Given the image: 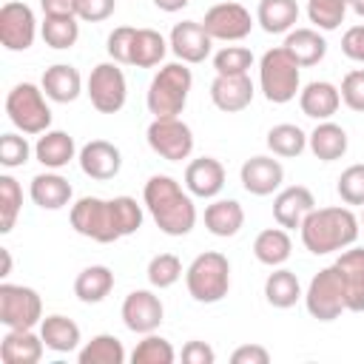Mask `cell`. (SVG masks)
<instances>
[{
	"label": "cell",
	"instance_id": "obj_1",
	"mask_svg": "<svg viewBox=\"0 0 364 364\" xmlns=\"http://www.w3.org/2000/svg\"><path fill=\"white\" fill-rule=\"evenodd\" d=\"M142 202L165 236H188L196 225V205L173 176H151L142 188Z\"/></svg>",
	"mask_w": 364,
	"mask_h": 364
},
{
	"label": "cell",
	"instance_id": "obj_2",
	"mask_svg": "<svg viewBox=\"0 0 364 364\" xmlns=\"http://www.w3.org/2000/svg\"><path fill=\"white\" fill-rule=\"evenodd\" d=\"M299 230H301V245L313 256H327L355 245L361 222L350 208L333 205V208H313Z\"/></svg>",
	"mask_w": 364,
	"mask_h": 364
},
{
	"label": "cell",
	"instance_id": "obj_3",
	"mask_svg": "<svg viewBox=\"0 0 364 364\" xmlns=\"http://www.w3.org/2000/svg\"><path fill=\"white\" fill-rule=\"evenodd\" d=\"M185 284L193 301L199 304H216L228 296L230 290V262L219 250H205L199 253L188 270H185Z\"/></svg>",
	"mask_w": 364,
	"mask_h": 364
},
{
	"label": "cell",
	"instance_id": "obj_4",
	"mask_svg": "<svg viewBox=\"0 0 364 364\" xmlns=\"http://www.w3.org/2000/svg\"><path fill=\"white\" fill-rule=\"evenodd\" d=\"M191 85H193V74H191L188 63L162 65L148 85V97H145L148 111L154 117H179L185 111Z\"/></svg>",
	"mask_w": 364,
	"mask_h": 364
},
{
	"label": "cell",
	"instance_id": "obj_5",
	"mask_svg": "<svg viewBox=\"0 0 364 364\" xmlns=\"http://www.w3.org/2000/svg\"><path fill=\"white\" fill-rule=\"evenodd\" d=\"M299 85H301V65L284 51V46L267 48L259 60V88L264 100L273 105H284L296 100V94L301 91Z\"/></svg>",
	"mask_w": 364,
	"mask_h": 364
},
{
	"label": "cell",
	"instance_id": "obj_6",
	"mask_svg": "<svg viewBox=\"0 0 364 364\" xmlns=\"http://www.w3.org/2000/svg\"><path fill=\"white\" fill-rule=\"evenodd\" d=\"M6 114L11 125L23 134H46L51 125V108L46 91L34 82H17L6 97Z\"/></svg>",
	"mask_w": 364,
	"mask_h": 364
},
{
	"label": "cell",
	"instance_id": "obj_7",
	"mask_svg": "<svg viewBox=\"0 0 364 364\" xmlns=\"http://www.w3.org/2000/svg\"><path fill=\"white\" fill-rule=\"evenodd\" d=\"M304 304H307V313L318 321H333L347 310V293H344V282L336 264L318 270L310 279Z\"/></svg>",
	"mask_w": 364,
	"mask_h": 364
},
{
	"label": "cell",
	"instance_id": "obj_8",
	"mask_svg": "<svg viewBox=\"0 0 364 364\" xmlns=\"http://www.w3.org/2000/svg\"><path fill=\"white\" fill-rule=\"evenodd\" d=\"M71 228L80 236L94 239L100 245H111L119 239L117 225H114L111 199H100V196H82L71 205Z\"/></svg>",
	"mask_w": 364,
	"mask_h": 364
},
{
	"label": "cell",
	"instance_id": "obj_9",
	"mask_svg": "<svg viewBox=\"0 0 364 364\" xmlns=\"http://www.w3.org/2000/svg\"><path fill=\"white\" fill-rule=\"evenodd\" d=\"M0 321L6 330H34L43 321V299L26 284H0Z\"/></svg>",
	"mask_w": 364,
	"mask_h": 364
},
{
	"label": "cell",
	"instance_id": "obj_10",
	"mask_svg": "<svg viewBox=\"0 0 364 364\" xmlns=\"http://www.w3.org/2000/svg\"><path fill=\"white\" fill-rule=\"evenodd\" d=\"M85 94L100 114H117L128 100V82L119 63H100L91 68Z\"/></svg>",
	"mask_w": 364,
	"mask_h": 364
},
{
	"label": "cell",
	"instance_id": "obj_11",
	"mask_svg": "<svg viewBox=\"0 0 364 364\" xmlns=\"http://www.w3.org/2000/svg\"><path fill=\"white\" fill-rule=\"evenodd\" d=\"M145 139L151 151L168 162H182L193 151V131L179 117H154V122L145 131Z\"/></svg>",
	"mask_w": 364,
	"mask_h": 364
},
{
	"label": "cell",
	"instance_id": "obj_12",
	"mask_svg": "<svg viewBox=\"0 0 364 364\" xmlns=\"http://www.w3.org/2000/svg\"><path fill=\"white\" fill-rule=\"evenodd\" d=\"M202 26L213 40L236 43V40H245L250 34L253 17L242 3H216L205 11Z\"/></svg>",
	"mask_w": 364,
	"mask_h": 364
},
{
	"label": "cell",
	"instance_id": "obj_13",
	"mask_svg": "<svg viewBox=\"0 0 364 364\" xmlns=\"http://www.w3.org/2000/svg\"><path fill=\"white\" fill-rule=\"evenodd\" d=\"M37 34V20L34 11L20 3V0H9L0 9V43L6 51H26L31 48Z\"/></svg>",
	"mask_w": 364,
	"mask_h": 364
},
{
	"label": "cell",
	"instance_id": "obj_14",
	"mask_svg": "<svg viewBox=\"0 0 364 364\" xmlns=\"http://www.w3.org/2000/svg\"><path fill=\"white\" fill-rule=\"evenodd\" d=\"M165 318L162 299L154 290H131L122 301V321L131 333H156V327Z\"/></svg>",
	"mask_w": 364,
	"mask_h": 364
},
{
	"label": "cell",
	"instance_id": "obj_15",
	"mask_svg": "<svg viewBox=\"0 0 364 364\" xmlns=\"http://www.w3.org/2000/svg\"><path fill=\"white\" fill-rule=\"evenodd\" d=\"M171 51L179 57V63H188V65H196V63H205L210 57V46H213V37L205 31V26L199 20H182L171 28V40H168Z\"/></svg>",
	"mask_w": 364,
	"mask_h": 364
},
{
	"label": "cell",
	"instance_id": "obj_16",
	"mask_svg": "<svg viewBox=\"0 0 364 364\" xmlns=\"http://www.w3.org/2000/svg\"><path fill=\"white\" fill-rule=\"evenodd\" d=\"M77 162H80V171L97 182H108L119 173L122 168V154L114 142L108 139H91L80 148L77 154Z\"/></svg>",
	"mask_w": 364,
	"mask_h": 364
},
{
	"label": "cell",
	"instance_id": "obj_17",
	"mask_svg": "<svg viewBox=\"0 0 364 364\" xmlns=\"http://www.w3.org/2000/svg\"><path fill=\"white\" fill-rule=\"evenodd\" d=\"M253 80L247 74H216L210 82V100L225 114H239L253 102Z\"/></svg>",
	"mask_w": 364,
	"mask_h": 364
},
{
	"label": "cell",
	"instance_id": "obj_18",
	"mask_svg": "<svg viewBox=\"0 0 364 364\" xmlns=\"http://www.w3.org/2000/svg\"><path fill=\"white\" fill-rule=\"evenodd\" d=\"M239 179H242V188L247 193H253V196H270L273 191L282 188L284 168L273 156H250V159L242 162Z\"/></svg>",
	"mask_w": 364,
	"mask_h": 364
},
{
	"label": "cell",
	"instance_id": "obj_19",
	"mask_svg": "<svg viewBox=\"0 0 364 364\" xmlns=\"http://www.w3.org/2000/svg\"><path fill=\"white\" fill-rule=\"evenodd\" d=\"M313 208H316L313 191L304 188V185H290V188H282L276 193V199H273V219L284 230H296V228H301L304 216Z\"/></svg>",
	"mask_w": 364,
	"mask_h": 364
},
{
	"label": "cell",
	"instance_id": "obj_20",
	"mask_svg": "<svg viewBox=\"0 0 364 364\" xmlns=\"http://www.w3.org/2000/svg\"><path fill=\"white\" fill-rule=\"evenodd\" d=\"M185 188L191 196L199 199H213L225 188V165L213 156H199L191 159L185 168Z\"/></svg>",
	"mask_w": 364,
	"mask_h": 364
},
{
	"label": "cell",
	"instance_id": "obj_21",
	"mask_svg": "<svg viewBox=\"0 0 364 364\" xmlns=\"http://www.w3.org/2000/svg\"><path fill=\"white\" fill-rule=\"evenodd\" d=\"M341 273L344 293H347V310L361 313L364 310V247H344L341 256L333 262Z\"/></svg>",
	"mask_w": 364,
	"mask_h": 364
},
{
	"label": "cell",
	"instance_id": "obj_22",
	"mask_svg": "<svg viewBox=\"0 0 364 364\" xmlns=\"http://www.w3.org/2000/svg\"><path fill=\"white\" fill-rule=\"evenodd\" d=\"M341 105V91L327 80H313L299 91V108L310 119H330Z\"/></svg>",
	"mask_w": 364,
	"mask_h": 364
},
{
	"label": "cell",
	"instance_id": "obj_23",
	"mask_svg": "<svg viewBox=\"0 0 364 364\" xmlns=\"http://www.w3.org/2000/svg\"><path fill=\"white\" fill-rule=\"evenodd\" d=\"M28 196L43 210H60V208H65L71 202L74 191H71V182L65 176H60L57 171H46V173H37L31 179Z\"/></svg>",
	"mask_w": 364,
	"mask_h": 364
},
{
	"label": "cell",
	"instance_id": "obj_24",
	"mask_svg": "<svg viewBox=\"0 0 364 364\" xmlns=\"http://www.w3.org/2000/svg\"><path fill=\"white\" fill-rule=\"evenodd\" d=\"M40 88L51 102H74L82 94V77L74 65L68 63H54L51 68L43 71Z\"/></svg>",
	"mask_w": 364,
	"mask_h": 364
},
{
	"label": "cell",
	"instance_id": "obj_25",
	"mask_svg": "<svg viewBox=\"0 0 364 364\" xmlns=\"http://www.w3.org/2000/svg\"><path fill=\"white\" fill-rule=\"evenodd\" d=\"M34 156L43 168L48 171H60L65 168L74 156H77V145H74V136L65 134V131H46L37 136V145H34Z\"/></svg>",
	"mask_w": 364,
	"mask_h": 364
},
{
	"label": "cell",
	"instance_id": "obj_26",
	"mask_svg": "<svg viewBox=\"0 0 364 364\" xmlns=\"http://www.w3.org/2000/svg\"><path fill=\"white\" fill-rule=\"evenodd\" d=\"M43 336L34 330H9L0 341V358L3 364H37L43 358Z\"/></svg>",
	"mask_w": 364,
	"mask_h": 364
},
{
	"label": "cell",
	"instance_id": "obj_27",
	"mask_svg": "<svg viewBox=\"0 0 364 364\" xmlns=\"http://www.w3.org/2000/svg\"><path fill=\"white\" fill-rule=\"evenodd\" d=\"M347 145H350L347 131H344L341 125L330 122V119H321V122L307 134V148H310L313 156L321 159V162H336V159H341V156L347 154Z\"/></svg>",
	"mask_w": 364,
	"mask_h": 364
},
{
	"label": "cell",
	"instance_id": "obj_28",
	"mask_svg": "<svg viewBox=\"0 0 364 364\" xmlns=\"http://www.w3.org/2000/svg\"><path fill=\"white\" fill-rule=\"evenodd\" d=\"M282 46L301 68L321 63L327 54V40L318 34V28H290Z\"/></svg>",
	"mask_w": 364,
	"mask_h": 364
},
{
	"label": "cell",
	"instance_id": "obj_29",
	"mask_svg": "<svg viewBox=\"0 0 364 364\" xmlns=\"http://www.w3.org/2000/svg\"><path fill=\"white\" fill-rule=\"evenodd\" d=\"M242 225H245V210L236 199H213L205 208V228L219 239L236 236Z\"/></svg>",
	"mask_w": 364,
	"mask_h": 364
},
{
	"label": "cell",
	"instance_id": "obj_30",
	"mask_svg": "<svg viewBox=\"0 0 364 364\" xmlns=\"http://www.w3.org/2000/svg\"><path fill=\"white\" fill-rule=\"evenodd\" d=\"M40 336H43L46 347L54 350V353H71V350H77L80 341H82L80 324L71 321L68 316H60V313L46 316V318L40 321Z\"/></svg>",
	"mask_w": 364,
	"mask_h": 364
},
{
	"label": "cell",
	"instance_id": "obj_31",
	"mask_svg": "<svg viewBox=\"0 0 364 364\" xmlns=\"http://www.w3.org/2000/svg\"><path fill=\"white\" fill-rule=\"evenodd\" d=\"M293 253V242L290 233L279 225V228H267L253 239V256L267 264V267H282Z\"/></svg>",
	"mask_w": 364,
	"mask_h": 364
},
{
	"label": "cell",
	"instance_id": "obj_32",
	"mask_svg": "<svg viewBox=\"0 0 364 364\" xmlns=\"http://www.w3.org/2000/svg\"><path fill=\"white\" fill-rule=\"evenodd\" d=\"M114 290V270L105 264H91L74 279V296L82 304H100Z\"/></svg>",
	"mask_w": 364,
	"mask_h": 364
},
{
	"label": "cell",
	"instance_id": "obj_33",
	"mask_svg": "<svg viewBox=\"0 0 364 364\" xmlns=\"http://www.w3.org/2000/svg\"><path fill=\"white\" fill-rule=\"evenodd\" d=\"M299 20V3L296 0H259L256 23L267 34H287Z\"/></svg>",
	"mask_w": 364,
	"mask_h": 364
},
{
	"label": "cell",
	"instance_id": "obj_34",
	"mask_svg": "<svg viewBox=\"0 0 364 364\" xmlns=\"http://www.w3.org/2000/svg\"><path fill=\"white\" fill-rule=\"evenodd\" d=\"M264 299L270 307H279V310H287L293 307L299 299H301V284H299V276L287 267H276L267 279H264Z\"/></svg>",
	"mask_w": 364,
	"mask_h": 364
},
{
	"label": "cell",
	"instance_id": "obj_35",
	"mask_svg": "<svg viewBox=\"0 0 364 364\" xmlns=\"http://www.w3.org/2000/svg\"><path fill=\"white\" fill-rule=\"evenodd\" d=\"M80 17L77 14H46L43 17V26H40V34L46 40V46L57 48V51H65L77 43L80 37Z\"/></svg>",
	"mask_w": 364,
	"mask_h": 364
},
{
	"label": "cell",
	"instance_id": "obj_36",
	"mask_svg": "<svg viewBox=\"0 0 364 364\" xmlns=\"http://www.w3.org/2000/svg\"><path fill=\"white\" fill-rule=\"evenodd\" d=\"M267 148H270V154L273 156H282V159H293V156H299V154H304V148H307V134L299 128V125H293V122H279V125H273L270 131H267Z\"/></svg>",
	"mask_w": 364,
	"mask_h": 364
},
{
	"label": "cell",
	"instance_id": "obj_37",
	"mask_svg": "<svg viewBox=\"0 0 364 364\" xmlns=\"http://www.w3.org/2000/svg\"><path fill=\"white\" fill-rule=\"evenodd\" d=\"M80 364H122L125 361V347L117 336L111 333H100L91 341H85V347L77 353Z\"/></svg>",
	"mask_w": 364,
	"mask_h": 364
},
{
	"label": "cell",
	"instance_id": "obj_38",
	"mask_svg": "<svg viewBox=\"0 0 364 364\" xmlns=\"http://www.w3.org/2000/svg\"><path fill=\"white\" fill-rule=\"evenodd\" d=\"M168 51V43L159 31L154 28H136V37H134V48H131V65L136 68H154L162 63Z\"/></svg>",
	"mask_w": 364,
	"mask_h": 364
},
{
	"label": "cell",
	"instance_id": "obj_39",
	"mask_svg": "<svg viewBox=\"0 0 364 364\" xmlns=\"http://www.w3.org/2000/svg\"><path fill=\"white\" fill-rule=\"evenodd\" d=\"M23 208V188L14 176H0V233H11Z\"/></svg>",
	"mask_w": 364,
	"mask_h": 364
},
{
	"label": "cell",
	"instance_id": "obj_40",
	"mask_svg": "<svg viewBox=\"0 0 364 364\" xmlns=\"http://www.w3.org/2000/svg\"><path fill=\"white\" fill-rule=\"evenodd\" d=\"M350 0H307V17L318 31H336L344 23Z\"/></svg>",
	"mask_w": 364,
	"mask_h": 364
},
{
	"label": "cell",
	"instance_id": "obj_41",
	"mask_svg": "<svg viewBox=\"0 0 364 364\" xmlns=\"http://www.w3.org/2000/svg\"><path fill=\"white\" fill-rule=\"evenodd\" d=\"M131 361L134 364H173L176 361V353H173V347H171L168 338H162L156 333H145L142 341L134 347Z\"/></svg>",
	"mask_w": 364,
	"mask_h": 364
},
{
	"label": "cell",
	"instance_id": "obj_42",
	"mask_svg": "<svg viewBox=\"0 0 364 364\" xmlns=\"http://www.w3.org/2000/svg\"><path fill=\"white\" fill-rule=\"evenodd\" d=\"M182 279V262L176 253H156L151 262H148V282L151 287H173L176 282Z\"/></svg>",
	"mask_w": 364,
	"mask_h": 364
},
{
	"label": "cell",
	"instance_id": "obj_43",
	"mask_svg": "<svg viewBox=\"0 0 364 364\" xmlns=\"http://www.w3.org/2000/svg\"><path fill=\"white\" fill-rule=\"evenodd\" d=\"M111 210H114V225L119 239L131 236L142 228V205L134 196H114L111 199Z\"/></svg>",
	"mask_w": 364,
	"mask_h": 364
},
{
	"label": "cell",
	"instance_id": "obj_44",
	"mask_svg": "<svg viewBox=\"0 0 364 364\" xmlns=\"http://www.w3.org/2000/svg\"><path fill=\"white\" fill-rule=\"evenodd\" d=\"M250 65H253V54L245 46H225L222 51L213 54L216 74H247Z\"/></svg>",
	"mask_w": 364,
	"mask_h": 364
},
{
	"label": "cell",
	"instance_id": "obj_45",
	"mask_svg": "<svg viewBox=\"0 0 364 364\" xmlns=\"http://www.w3.org/2000/svg\"><path fill=\"white\" fill-rule=\"evenodd\" d=\"M336 191H338L344 205H364V162H355V165L344 168L341 176H338Z\"/></svg>",
	"mask_w": 364,
	"mask_h": 364
},
{
	"label": "cell",
	"instance_id": "obj_46",
	"mask_svg": "<svg viewBox=\"0 0 364 364\" xmlns=\"http://www.w3.org/2000/svg\"><path fill=\"white\" fill-rule=\"evenodd\" d=\"M31 154H34V148L28 145L26 136H20V134H3L0 136V165L3 168H20L28 162Z\"/></svg>",
	"mask_w": 364,
	"mask_h": 364
},
{
	"label": "cell",
	"instance_id": "obj_47",
	"mask_svg": "<svg viewBox=\"0 0 364 364\" xmlns=\"http://www.w3.org/2000/svg\"><path fill=\"white\" fill-rule=\"evenodd\" d=\"M134 37H136V28L134 26H119L108 34V57L119 65H131V48H134Z\"/></svg>",
	"mask_w": 364,
	"mask_h": 364
},
{
	"label": "cell",
	"instance_id": "obj_48",
	"mask_svg": "<svg viewBox=\"0 0 364 364\" xmlns=\"http://www.w3.org/2000/svg\"><path fill=\"white\" fill-rule=\"evenodd\" d=\"M338 91H341V102H344L350 111L364 114V68L347 71Z\"/></svg>",
	"mask_w": 364,
	"mask_h": 364
},
{
	"label": "cell",
	"instance_id": "obj_49",
	"mask_svg": "<svg viewBox=\"0 0 364 364\" xmlns=\"http://www.w3.org/2000/svg\"><path fill=\"white\" fill-rule=\"evenodd\" d=\"M117 0H77V17L85 23H102L114 14Z\"/></svg>",
	"mask_w": 364,
	"mask_h": 364
},
{
	"label": "cell",
	"instance_id": "obj_50",
	"mask_svg": "<svg viewBox=\"0 0 364 364\" xmlns=\"http://www.w3.org/2000/svg\"><path fill=\"white\" fill-rule=\"evenodd\" d=\"M341 51L353 63H364V26H353L341 37Z\"/></svg>",
	"mask_w": 364,
	"mask_h": 364
},
{
	"label": "cell",
	"instance_id": "obj_51",
	"mask_svg": "<svg viewBox=\"0 0 364 364\" xmlns=\"http://www.w3.org/2000/svg\"><path fill=\"white\" fill-rule=\"evenodd\" d=\"M182 361L185 364H213L216 361V353L205 341H188L182 347Z\"/></svg>",
	"mask_w": 364,
	"mask_h": 364
},
{
	"label": "cell",
	"instance_id": "obj_52",
	"mask_svg": "<svg viewBox=\"0 0 364 364\" xmlns=\"http://www.w3.org/2000/svg\"><path fill=\"white\" fill-rule=\"evenodd\" d=\"M230 361L233 364H267L270 353L262 344H242V347H236L230 353Z\"/></svg>",
	"mask_w": 364,
	"mask_h": 364
},
{
	"label": "cell",
	"instance_id": "obj_53",
	"mask_svg": "<svg viewBox=\"0 0 364 364\" xmlns=\"http://www.w3.org/2000/svg\"><path fill=\"white\" fill-rule=\"evenodd\" d=\"M43 14H77V0H40Z\"/></svg>",
	"mask_w": 364,
	"mask_h": 364
},
{
	"label": "cell",
	"instance_id": "obj_54",
	"mask_svg": "<svg viewBox=\"0 0 364 364\" xmlns=\"http://www.w3.org/2000/svg\"><path fill=\"white\" fill-rule=\"evenodd\" d=\"M191 0H154V6L159 9V11H168V14H173V11H179V9H185Z\"/></svg>",
	"mask_w": 364,
	"mask_h": 364
},
{
	"label": "cell",
	"instance_id": "obj_55",
	"mask_svg": "<svg viewBox=\"0 0 364 364\" xmlns=\"http://www.w3.org/2000/svg\"><path fill=\"white\" fill-rule=\"evenodd\" d=\"M0 256H3V273L0 276H9L11 273V253L6 247H0Z\"/></svg>",
	"mask_w": 364,
	"mask_h": 364
},
{
	"label": "cell",
	"instance_id": "obj_56",
	"mask_svg": "<svg viewBox=\"0 0 364 364\" xmlns=\"http://www.w3.org/2000/svg\"><path fill=\"white\" fill-rule=\"evenodd\" d=\"M350 9H353L358 17H364V0H350Z\"/></svg>",
	"mask_w": 364,
	"mask_h": 364
},
{
	"label": "cell",
	"instance_id": "obj_57",
	"mask_svg": "<svg viewBox=\"0 0 364 364\" xmlns=\"http://www.w3.org/2000/svg\"><path fill=\"white\" fill-rule=\"evenodd\" d=\"M361 208H364V205H361ZM358 222H361V228H364V210H361V219H358Z\"/></svg>",
	"mask_w": 364,
	"mask_h": 364
}]
</instances>
